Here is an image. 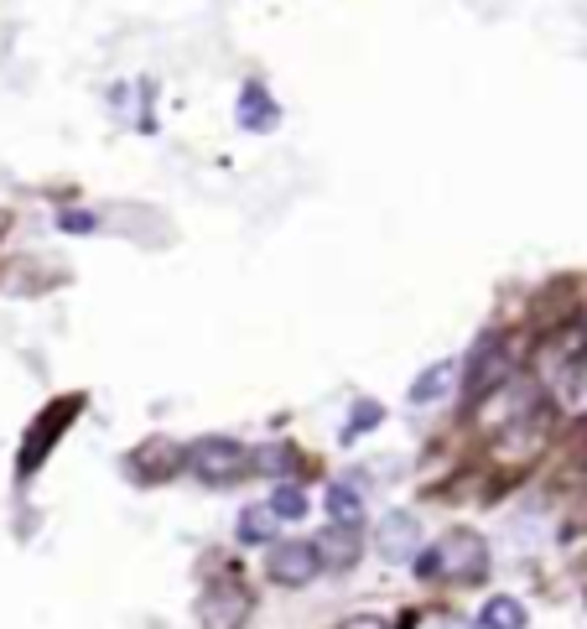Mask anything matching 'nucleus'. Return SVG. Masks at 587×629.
Masks as SVG:
<instances>
[{
	"label": "nucleus",
	"instance_id": "1",
	"mask_svg": "<svg viewBox=\"0 0 587 629\" xmlns=\"http://www.w3.org/2000/svg\"><path fill=\"white\" fill-rule=\"evenodd\" d=\"M546 364H541V380H546V406L556 422H587V323H567L546 338Z\"/></svg>",
	"mask_w": 587,
	"mask_h": 629
},
{
	"label": "nucleus",
	"instance_id": "2",
	"mask_svg": "<svg viewBox=\"0 0 587 629\" xmlns=\"http://www.w3.org/2000/svg\"><path fill=\"white\" fill-rule=\"evenodd\" d=\"M541 406H546V380H541V370H515L509 380H499L484 401L469 406V433L478 437V442H489L494 433L515 427L520 416L541 412Z\"/></svg>",
	"mask_w": 587,
	"mask_h": 629
},
{
	"label": "nucleus",
	"instance_id": "3",
	"mask_svg": "<svg viewBox=\"0 0 587 629\" xmlns=\"http://www.w3.org/2000/svg\"><path fill=\"white\" fill-rule=\"evenodd\" d=\"M182 473L203 484V490H229L239 479L255 473V458L239 437H224V433H208V437H193L182 442Z\"/></svg>",
	"mask_w": 587,
	"mask_h": 629
},
{
	"label": "nucleus",
	"instance_id": "4",
	"mask_svg": "<svg viewBox=\"0 0 587 629\" xmlns=\"http://www.w3.org/2000/svg\"><path fill=\"white\" fill-rule=\"evenodd\" d=\"M89 406V395H58V401H47L37 416H32V427L21 433V448H16V484H32L37 469L53 458L63 437H68V422Z\"/></svg>",
	"mask_w": 587,
	"mask_h": 629
},
{
	"label": "nucleus",
	"instance_id": "5",
	"mask_svg": "<svg viewBox=\"0 0 587 629\" xmlns=\"http://www.w3.org/2000/svg\"><path fill=\"white\" fill-rule=\"evenodd\" d=\"M520 370L515 364V344H509L505 328H484V334L469 344V355H463V380H458V395H463V406L473 401H484V395L509 380V374Z\"/></svg>",
	"mask_w": 587,
	"mask_h": 629
},
{
	"label": "nucleus",
	"instance_id": "6",
	"mask_svg": "<svg viewBox=\"0 0 587 629\" xmlns=\"http://www.w3.org/2000/svg\"><path fill=\"white\" fill-rule=\"evenodd\" d=\"M551 427H556L551 406L520 416L515 427H505V433H494L489 442H484V448H489V463H499V469H509V473L535 469V463H541V452H546V442H551Z\"/></svg>",
	"mask_w": 587,
	"mask_h": 629
},
{
	"label": "nucleus",
	"instance_id": "7",
	"mask_svg": "<svg viewBox=\"0 0 587 629\" xmlns=\"http://www.w3.org/2000/svg\"><path fill=\"white\" fill-rule=\"evenodd\" d=\"M323 551H317L313 536H281L266 547V583L281 593H302L313 588L317 577H323Z\"/></svg>",
	"mask_w": 587,
	"mask_h": 629
},
{
	"label": "nucleus",
	"instance_id": "8",
	"mask_svg": "<svg viewBox=\"0 0 587 629\" xmlns=\"http://www.w3.org/2000/svg\"><path fill=\"white\" fill-rule=\"evenodd\" d=\"M437 547H442V583L473 588V583L489 577L494 551H489V541H484V531H473V526H452Z\"/></svg>",
	"mask_w": 587,
	"mask_h": 629
},
{
	"label": "nucleus",
	"instance_id": "9",
	"mask_svg": "<svg viewBox=\"0 0 587 629\" xmlns=\"http://www.w3.org/2000/svg\"><path fill=\"white\" fill-rule=\"evenodd\" d=\"M255 614V593L239 577H208V588L197 593V625L203 629H245Z\"/></svg>",
	"mask_w": 587,
	"mask_h": 629
},
{
	"label": "nucleus",
	"instance_id": "10",
	"mask_svg": "<svg viewBox=\"0 0 587 629\" xmlns=\"http://www.w3.org/2000/svg\"><path fill=\"white\" fill-rule=\"evenodd\" d=\"M427 547L421 541V515L416 510H385L374 520V551L385 557V562H406L411 568V557Z\"/></svg>",
	"mask_w": 587,
	"mask_h": 629
},
{
	"label": "nucleus",
	"instance_id": "11",
	"mask_svg": "<svg viewBox=\"0 0 587 629\" xmlns=\"http://www.w3.org/2000/svg\"><path fill=\"white\" fill-rule=\"evenodd\" d=\"M235 125L245 136H271L281 131V99L271 94L266 79H245L235 94Z\"/></svg>",
	"mask_w": 587,
	"mask_h": 629
},
{
	"label": "nucleus",
	"instance_id": "12",
	"mask_svg": "<svg viewBox=\"0 0 587 629\" xmlns=\"http://www.w3.org/2000/svg\"><path fill=\"white\" fill-rule=\"evenodd\" d=\"M125 473L136 479V484H161V479H177L182 473V448H177L172 437H146L140 448L125 452Z\"/></svg>",
	"mask_w": 587,
	"mask_h": 629
},
{
	"label": "nucleus",
	"instance_id": "13",
	"mask_svg": "<svg viewBox=\"0 0 587 629\" xmlns=\"http://www.w3.org/2000/svg\"><path fill=\"white\" fill-rule=\"evenodd\" d=\"M458 380H463V359H431L427 370H421L411 385H406V406H411V412L442 406V401L458 391Z\"/></svg>",
	"mask_w": 587,
	"mask_h": 629
},
{
	"label": "nucleus",
	"instance_id": "14",
	"mask_svg": "<svg viewBox=\"0 0 587 629\" xmlns=\"http://www.w3.org/2000/svg\"><path fill=\"white\" fill-rule=\"evenodd\" d=\"M323 515H328V526H343V531H364V520H370L364 490H359L353 479H334V484L323 490Z\"/></svg>",
	"mask_w": 587,
	"mask_h": 629
},
{
	"label": "nucleus",
	"instance_id": "15",
	"mask_svg": "<svg viewBox=\"0 0 587 629\" xmlns=\"http://www.w3.org/2000/svg\"><path fill=\"white\" fill-rule=\"evenodd\" d=\"M235 541L245 551H266L271 541H281V515L271 510V499H255L235 515Z\"/></svg>",
	"mask_w": 587,
	"mask_h": 629
},
{
	"label": "nucleus",
	"instance_id": "16",
	"mask_svg": "<svg viewBox=\"0 0 587 629\" xmlns=\"http://www.w3.org/2000/svg\"><path fill=\"white\" fill-rule=\"evenodd\" d=\"M313 541H317V551H323V568L328 572H349V568H359V557H364L359 531H343V526H323Z\"/></svg>",
	"mask_w": 587,
	"mask_h": 629
},
{
	"label": "nucleus",
	"instance_id": "17",
	"mask_svg": "<svg viewBox=\"0 0 587 629\" xmlns=\"http://www.w3.org/2000/svg\"><path fill=\"white\" fill-rule=\"evenodd\" d=\"M473 625L478 629H530V609L515 598V593H489L478 614H473Z\"/></svg>",
	"mask_w": 587,
	"mask_h": 629
},
{
	"label": "nucleus",
	"instance_id": "18",
	"mask_svg": "<svg viewBox=\"0 0 587 629\" xmlns=\"http://www.w3.org/2000/svg\"><path fill=\"white\" fill-rule=\"evenodd\" d=\"M250 458H255V473H260V479H275V484H281V479H292L296 463H302V452H296L292 442H286V437H271V442H255Z\"/></svg>",
	"mask_w": 587,
	"mask_h": 629
},
{
	"label": "nucleus",
	"instance_id": "19",
	"mask_svg": "<svg viewBox=\"0 0 587 629\" xmlns=\"http://www.w3.org/2000/svg\"><path fill=\"white\" fill-rule=\"evenodd\" d=\"M380 422H385V401H380V395H359V401L349 406V416H343L338 448H353V442H364V437H370Z\"/></svg>",
	"mask_w": 587,
	"mask_h": 629
},
{
	"label": "nucleus",
	"instance_id": "20",
	"mask_svg": "<svg viewBox=\"0 0 587 629\" xmlns=\"http://www.w3.org/2000/svg\"><path fill=\"white\" fill-rule=\"evenodd\" d=\"M271 510L281 515V526H302L307 515H313V499L302 490V479H281L271 490Z\"/></svg>",
	"mask_w": 587,
	"mask_h": 629
},
{
	"label": "nucleus",
	"instance_id": "21",
	"mask_svg": "<svg viewBox=\"0 0 587 629\" xmlns=\"http://www.w3.org/2000/svg\"><path fill=\"white\" fill-rule=\"evenodd\" d=\"M411 577L416 583H442V547H437V541H427V547L411 557Z\"/></svg>",
	"mask_w": 587,
	"mask_h": 629
},
{
	"label": "nucleus",
	"instance_id": "22",
	"mask_svg": "<svg viewBox=\"0 0 587 629\" xmlns=\"http://www.w3.org/2000/svg\"><path fill=\"white\" fill-rule=\"evenodd\" d=\"M58 229H63V235H99V214H94V209H63Z\"/></svg>",
	"mask_w": 587,
	"mask_h": 629
},
{
	"label": "nucleus",
	"instance_id": "23",
	"mask_svg": "<svg viewBox=\"0 0 587 629\" xmlns=\"http://www.w3.org/2000/svg\"><path fill=\"white\" fill-rule=\"evenodd\" d=\"M338 629H391V619H380V614H349V619H338Z\"/></svg>",
	"mask_w": 587,
	"mask_h": 629
},
{
	"label": "nucleus",
	"instance_id": "24",
	"mask_svg": "<svg viewBox=\"0 0 587 629\" xmlns=\"http://www.w3.org/2000/svg\"><path fill=\"white\" fill-rule=\"evenodd\" d=\"M110 104H115V110H131V83H115V89H110Z\"/></svg>",
	"mask_w": 587,
	"mask_h": 629
},
{
	"label": "nucleus",
	"instance_id": "25",
	"mask_svg": "<svg viewBox=\"0 0 587 629\" xmlns=\"http://www.w3.org/2000/svg\"><path fill=\"white\" fill-rule=\"evenodd\" d=\"M437 629H478V625H463V619H448V625H437Z\"/></svg>",
	"mask_w": 587,
	"mask_h": 629
},
{
	"label": "nucleus",
	"instance_id": "26",
	"mask_svg": "<svg viewBox=\"0 0 587 629\" xmlns=\"http://www.w3.org/2000/svg\"><path fill=\"white\" fill-rule=\"evenodd\" d=\"M577 515H583V520H587V494H583V505H577Z\"/></svg>",
	"mask_w": 587,
	"mask_h": 629
}]
</instances>
